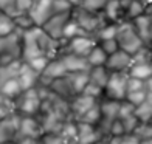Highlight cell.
<instances>
[{"mask_svg": "<svg viewBox=\"0 0 152 144\" xmlns=\"http://www.w3.org/2000/svg\"><path fill=\"white\" fill-rule=\"evenodd\" d=\"M144 12H146V2L144 0H132L126 14H124V20H134L137 17L143 16Z\"/></svg>", "mask_w": 152, "mask_h": 144, "instance_id": "cell-30", "label": "cell"}, {"mask_svg": "<svg viewBox=\"0 0 152 144\" xmlns=\"http://www.w3.org/2000/svg\"><path fill=\"white\" fill-rule=\"evenodd\" d=\"M99 121H101V108H99V101H98V104H95L78 122H84V124H90V126H98Z\"/></svg>", "mask_w": 152, "mask_h": 144, "instance_id": "cell-33", "label": "cell"}, {"mask_svg": "<svg viewBox=\"0 0 152 144\" xmlns=\"http://www.w3.org/2000/svg\"><path fill=\"white\" fill-rule=\"evenodd\" d=\"M51 59H48V57H44V56H40V57H34V59H31V60H28V64L31 68L36 73H39V74H42L44 73V70L47 68V65H48V62H50Z\"/></svg>", "mask_w": 152, "mask_h": 144, "instance_id": "cell-41", "label": "cell"}, {"mask_svg": "<svg viewBox=\"0 0 152 144\" xmlns=\"http://www.w3.org/2000/svg\"><path fill=\"white\" fill-rule=\"evenodd\" d=\"M34 2H36V0H17L16 2V16H19V14H30Z\"/></svg>", "mask_w": 152, "mask_h": 144, "instance_id": "cell-46", "label": "cell"}, {"mask_svg": "<svg viewBox=\"0 0 152 144\" xmlns=\"http://www.w3.org/2000/svg\"><path fill=\"white\" fill-rule=\"evenodd\" d=\"M68 79L72 82V87L76 95H81L84 88L88 84V71H81V73H70Z\"/></svg>", "mask_w": 152, "mask_h": 144, "instance_id": "cell-28", "label": "cell"}, {"mask_svg": "<svg viewBox=\"0 0 152 144\" xmlns=\"http://www.w3.org/2000/svg\"><path fill=\"white\" fill-rule=\"evenodd\" d=\"M78 36H88V34H86L84 31H82V30L79 28V25L70 17V20L67 22L65 28H64V34H62V42H68V40H72V39L78 37Z\"/></svg>", "mask_w": 152, "mask_h": 144, "instance_id": "cell-31", "label": "cell"}, {"mask_svg": "<svg viewBox=\"0 0 152 144\" xmlns=\"http://www.w3.org/2000/svg\"><path fill=\"white\" fill-rule=\"evenodd\" d=\"M76 124H78V140H76V144H96L104 138L96 126L84 124V122H76Z\"/></svg>", "mask_w": 152, "mask_h": 144, "instance_id": "cell-15", "label": "cell"}, {"mask_svg": "<svg viewBox=\"0 0 152 144\" xmlns=\"http://www.w3.org/2000/svg\"><path fill=\"white\" fill-rule=\"evenodd\" d=\"M95 104H98V101L93 99V98H90V96H87V95H84V93L76 95L75 98L68 102V108H70V118H72L73 121L78 122Z\"/></svg>", "mask_w": 152, "mask_h": 144, "instance_id": "cell-11", "label": "cell"}, {"mask_svg": "<svg viewBox=\"0 0 152 144\" xmlns=\"http://www.w3.org/2000/svg\"><path fill=\"white\" fill-rule=\"evenodd\" d=\"M56 14L54 11V0H36L30 11V17L36 26H42L51 16Z\"/></svg>", "mask_w": 152, "mask_h": 144, "instance_id": "cell-9", "label": "cell"}, {"mask_svg": "<svg viewBox=\"0 0 152 144\" xmlns=\"http://www.w3.org/2000/svg\"><path fill=\"white\" fill-rule=\"evenodd\" d=\"M109 2L110 0H82L79 6H82L84 9L92 11V12H102Z\"/></svg>", "mask_w": 152, "mask_h": 144, "instance_id": "cell-37", "label": "cell"}, {"mask_svg": "<svg viewBox=\"0 0 152 144\" xmlns=\"http://www.w3.org/2000/svg\"><path fill=\"white\" fill-rule=\"evenodd\" d=\"M62 50H64V42L51 39L39 26H34V28L22 34V60L23 62H28V60L34 57H40V56L54 59L61 56Z\"/></svg>", "mask_w": 152, "mask_h": 144, "instance_id": "cell-1", "label": "cell"}, {"mask_svg": "<svg viewBox=\"0 0 152 144\" xmlns=\"http://www.w3.org/2000/svg\"><path fill=\"white\" fill-rule=\"evenodd\" d=\"M98 44L93 36H78L68 42H64V50L62 53H70L79 57H87L92 48Z\"/></svg>", "mask_w": 152, "mask_h": 144, "instance_id": "cell-7", "label": "cell"}, {"mask_svg": "<svg viewBox=\"0 0 152 144\" xmlns=\"http://www.w3.org/2000/svg\"><path fill=\"white\" fill-rule=\"evenodd\" d=\"M16 31V25L11 16H6L3 12H0V37L8 36V34Z\"/></svg>", "mask_w": 152, "mask_h": 144, "instance_id": "cell-36", "label": "cell"}, {"mask_svg": "<svg viewBox=\"0 0 152 144\" xmlns=\"http://www.w3.org/2000/svg\"><path fill=\"white\" fill-rule=\"evenodd\" d=\"M44 135L42 126L36 116H20V126H19V138H40Z\"/></svg>", "mask_w": 152, "mask_h": 144, "instance_id": "cell-14", "label": "cell"}, {"mask_svg": "<svg viewBox=\"0 0 152 144\" xmlns=\"http://www.w3.org/2000/svg\"><path fill=\"white\" fill-rule=\"evenodd\" d=\"M48 88H50V92L53 95L59 96L61 99H64L67 102H70L76 96L73 87H72V82H70V79H68V74H67V76H64V78H59L56 81H53Z\"/></svg>", "mask_w": 152, "mask_h": 144, "instance_id": "cell-16", "label": "cell"}, {"mask_svg": "<svg viewBox=\"0 0 152 144\" xmlns=\"http://www.w3.org/2000/svg\"><path fill=\"white\" fill-rule=\"evenodd\" d=\"M146 90H148V93H152V78L146 81Z\"/></svg>", "mask_w": 152, "mask_h": 144, "instance_id": "cell-52", "label": "cell"}, {"mask_svg": "<svg viewBox=\"0 0 152 144\" xmlns=\"http://www.w3.org/2000/svg\"><path fill=\"white\" fill-rule=\"evenodd\" d=\"M40 143L42 144H65V141L62 140V136L56 132H48L40 136Z\"/></svg>", "mask_w": 152, "mask_h": 144, "instance_id": "cell-45", "label": "cell"}, {"mask_svg": "<svg viewBox=\"0 0 152 144\" xmlns=\"http://www.w3.org/2000/svg\"><path fill=\"white\" fill-rule=\"evenodd\" d=\"M99 108H101V119L113 121V119L118 118L120 101H113V99L102 98V99L99 101Z\"/></svg>", "mask_w": 152, "mask_h": 144, "instance_id": "cell-20", "label": "cell"}, {"mask_svg": "<svg viewBox=\"0 0 152 144\" xmlns=\"http://www.w3.org/2000/svg\"><path fill=\"white\" fill-rule=\"evenodd\" d=\"M72 19L79 25V28L86 34L93 36V37H95V34L99 31L101 26L104 23H107L104 16H102V12H92V11L84 9L82 6H73Z\"/></svg>", "mask_w": 152, "mask_h": 144, "instance_id": "cell-4", "label": "cell"}, {"mask_svg": "<svg viewBox=\"0 0 152 144\" xmlns=\"http://www.w3.org/2000/svg\"><path fill=\"white\" fill-rule=\"evenodd\" d=\"M121 121H123L124 130H126L127 135H132V133L135 132V129L138 127V124H140V121H138V118H137L135 115L127 116V118H124V119H121Z\"/></svg>", "mask_w": 152, "mask_h": 144, "instance_id": "cell-47", "label": "cell"}, {"mask_svg": "<svg viewBox=\"0 0 152 144\" xmlns=\"http://www.w3.org/2000/svg\"><path fill=\"white\" fill-rule=\"evenodd\" d=\"M109 78H110V71L106 67H93V68H90V71H88V81H90L92 84L101 87V88L106 87Z\"/></svg>", "mask_w": 152, "mask_h": 144, "instance_id": "cell-25", "label": "cell"}, {"mask_svg": "<svg viewBox=\"0 0 152 144\" xmlns=\"http://www.w3.org/2000/svg\"><path fill=\"white\" fill-rule=\"evenodd\" d=\"M16 2L17 0H0V12L6 16H16Z\"/></svg>", "mask_w": 152, "mask_h": 144, "instance_id": "cell-44", "label": "cell"}, {"mask_svg": "<svg viewBox=\"0 0 152 144\" xmlns=\"http://www.w3.org/2000/svg\"><path fill=\"white\" fill-rule=\"evenodd\" d=\"M16 143L17 144H42L40 138H25V136H20Z\"/></svg>", "mask_w": 152, "mask_h": 144, "instance_id": "cell-51", "label": "cell"}, {"mask_svg": "<svg viewBox=\"0 0 152 144\" xmlns=\"http://www.w3.org/2000/svg\"><path fill=\"white\" fill-rule=\"evenodd\" d=\"M130 22H132L135 31L138 33V36H140L143 39V42L148 45L151 42V22H149V17L146 14H143L140 17L130 20Z\"/></svg>", "mask_w": 152, "mask_h": 144, "instance_id": "cell-21", "label": "cell"}, {"mask_svg": "<svg viewBox=\"0 0 152 144\" xmlns=\"http://www.w3.org/2000/svg\"><path fill=\"white\" fill-rule=\"evenodd\" d=\"M138 90H146V82L129 76V79H127V93L138 92Z\"/></svg>", "mask_w": 152, "mask_h": 144, "instance_id": "cell-48", "label": "cell"}, {"mask_svg": "<svg viewBox=\"0 0 152 144\" xmlns=\"http://www.w3.org/2000/svg\"><path fill=\"white\" fill-rule=\"evenodd\" d=\"M82 93L87 95V96H90V98H93V99H96V101H101L102 98H104V88L92 84L90 81H88V84H87V87L84 88V92H82Z\"/></svg>", "mask_w": 152, "mask_h": 144, "instance_id": "cell-40", "label": "cell"}, {"mask_svg": "<svg viewBox=\"0 0 152 144\" xmlns=\"http://www.w3.org/2000/svg\"><path fill=\"white\" fill-rule=\"evenodd\" d=\"M22 34L16 30L8 36L0 37V67L22 60Z\"/></svg>", "mask_w": 152, "mask_h": 144, "instance_id": "cell-3", "label": "cell"}, {"mask_svg": "<svg viewBox=\"0 0 152 144\" xmlns=\"http://www.w3.org/2000/svg\"><path fill=\"white\" fill-rule=\"evenodd\" d=\"M127 74L130 78L140 79L146 82L148 79L152 78V62H141V64H132L129 68Z\"/></svg>", "mask_w": 152, "mask_h": 144, "instance_id": "cell-22", "label": "cell"}, {"mask_svg": "<svg viewBox=\"0 0 152 144\" xmlns=\"http://www.w3.org/2000/svg\"><path fill=\"white\" fill-rule=\"evenodd\" d=\"M19 126H20V115L12 113L6 118L0 119V144L8 141L19 140Z\"/></svg>", "mask_w": 152, "mask_h": 144, "instance_id": "cell-10", "label": "cell"}, {"mask_svg": "<svg viewBox=\"0 0 152 144\" xmlns=\"http://www.w3.org/2000/svg\"><path fill=\"white\" fill-rule=\"evenodd\" d=\"M98 45L104 50V53L107 54V56H110V54H113L120 50L118 47V42H116V39H109V40H101V42H98Z\"/></svg>", "mask_w": 152, "mask_h": 144, "instance_id": "cell-43", "label": "cell"}, {"mask_svg": "<svg viewBox=\"0 0 152 144\" xmlns=\"http://www.w3.org/2000/svg\"><path fill=\"white\" fill-rule=\"evenodd\" d=\"M22 87H20L17 78H12V79H8L5 81L2 85H0V93L5 95L6 98H10L12 101H16L20 95H22Z\"/></svg>", "mask_w": 152, "mask_h": 144, "instance_id": "cell-24", "label": "cell"}, {"mask_svg": "<svg viewBox=\"0 0 152 144\" xmlns=\"http://www.w3.org/2000/svg\"><path fill=\"white\" fill-rule=\"evenodd\" d=\"M16 102V113L20 116H37L42 107V98L39 95L37 87L22 92V95L14 101Z\"/></svg>", "mask_w": 152, "mask_h": 144, "instance_id": "cell-5", "label": "cell"}, {"mask_svg": "<svg viewBox=\"0 0 152 144\" xmlns=\"http://www.w3.org/2000/svg\"><path fill=\"white\" fill-rule=\"evenodd\" d=\"M110 144H140V140L134 135H124L120 138H109Z\"/></svg>", "mask_w": 152, "mask_h": 144, "instance_id": "cell-49", "label": "cell"}, {"mask_svg": "<svg viewBox=\"0 0 152 144\" xmlns=\"http://www.w3.org/2000/svg\"><path fill=\"white\" fill-rule=\"evenodd\" d=\"M96 144H110V141H109V138H102L101 141H98Z\"/></svg>", "mask_w": 152, "mask_h": 144, "instance_id": "cell-54", "label": "cell"}, {"mask_svg": "<svg viewBox=\"0 0 152 144\" xmlns=\"http://www.w3.org/2000/svg\"><path fill=\"white\" fill-rule=\"evenodd\" d=\"M130 67H132V56L123 50L110 54L106 62V68L110 73H127Z\"/></svg>", "mask_w": 152, "mask_h": 144, "instance_id": "cell-13", "label": "cell"}, {"mask_svg": "<svg viewBox=\"0 0 152 144\" xmlns=\"http://www.w3.org/2000/svg\"><path fill=\"white\" fill-rule=\"evenodd\" d=\"M115 39L118 42L120 50L126 51L130 56H134L137 51H140L146 45L143 42V39L138 36V33L135 31L130 20H123V22L118 23V33H116Z\"/></svg>", "mask_w": 152, "mask_h": 144, "instance_id": "cell-2", "label": "cell"}, {"mask_svg": "<svg viewBox=\"0 0 152 144\" xmlns=\"http://www.w3.org/2000/svg\"><path fill=\"white\" fill-rule=\"evenodd\" d=\"M135 110H137V107H135V105H132L130 102H127L126 99L121 101V102H120L118 119H124V118H127V116H132V115H135Z\"/></svg>", "mask_w": 152, "mask_h": 144, "instance_id": "cell-42", "label": "cell"}, {"mask_svg": "<svg viewBox=\"0 0 152 144\" xmlns=\"http://www.w3.org/2000/svg\"><path fill=\"white\" fill-rule=\"evenodd\" d=\"M102 16H104L106 22L109 23H120L124 20V11L121 9L120 0H110L106 5L104 11H102Z\"/></svg>", "mask_w": 152, "mask_h": 144, "instance_id": "cell-19", "label": "cell"}, {"mask_svg": "<svg viewBox=\"0 0 152 144\" xmlns=\"http://www.w3.org/2000/svg\"><path fill=\"white\" fill-rule=\"evenodd\" d=\"M107 54L104 53V50L96 44L93 48H92V51L88 53V56L86 57L87 59V62L88 65H90V68L93 67H106V62H107Z\"/></svg>", "mask_w": 152, "mask_h": 144, "instance_id": "cell-26", "label": "cell"}, {"mask_svg": "<svg viewBox=\"0 0 152 144\" xmlns=\"http://www.w3.org/2000/svg\"><path fill=\"white\" fill-rule=\"evenodd\" d=\"M59 135L62 136V140L65 141V144H76V140H78V124L73 119H67L64 121Z\"/></svg>", "mask_w": 152, "mask_h": 144, "instance_id": "cell-23", "label": "cell"}, {"mask_svg": "<svg viewBox=\"0 0 152 144\" xmlns=\"http://www.w3.org/2000/svg\"><path fill=\"white\" fill-rule=\"evenodd\" d=\"M64 76H67V70H65L64 64H62L61 57L58 56V57H54V59H51L50 62H48V65H47V68L44 70V73L40 74L37 85L50 87V84H51L53 81H56L59 78H64Z\"/></svg>", "mask_w": 152, "mask_h": 144, "instance_id": "cell-12", "label": "cell"}, {"mask_svg": "<svg viewBox=\"0 0 152 144\" xmlns=\"http://www.w3.org/2000/svg\"><path fill=\"white\" fill-rule=\"evenodd\" d=\"M135 116L140 122H152V93H148V98L144 99V102L137 107Z\"/></svg>", "mask_w": 152, "mask_h": 144, "instance_id": "cell-27", "label": "cell"}, {"mask_svg": "<svg viewBox=\"0 0 152 144\" xmlns=\"http://www.w3.org/2000/svg\"><path fill=\"white\" fill-rule=\"evenodd\" d=\"M127 73H110V78L104 87V98L113 101H124L127 95Z\"/></svg>", "mask_w": 152, "mask_h": 144, "instance_id": "cell-6", "label": "cell"}, {"mask_svg": "<svg viewBox=\"0 0 152 144\" xmlns=\"http://www.w3.org/2000/svg\"><path fill=\"white\" fill-rule=\"evenodd\" d=\"M59 57H61L62 64H64V67H65L67 74L81 73V71H90V65H88L86 57H79V56H75V54H70V53H62Z\"/></svg>", "mask_w": 152, "mask_h": 144, "instance_id": "cell-17", "label": "cell"}, {"mask_svg": "<svg viewBox=\"0 0 152 144\" xmlns=\"http://www.w3.org/2000/svg\"><path fill=\"white\" fill-rule=\"evenodd\" d=\"M73 9V5L67 0H54V11L58 12H70Z\"/></svg>", "mask_w": 152, "mask_h": 144, "instance_id": "cell-50", "label": "cell"}, {"mask_svg": "<svg viewBox=\"0 0 152 144\" xmlns=\"http://www.w3.org/2000/svg\"><path fill=\"white\" fill-rule=\"evenodd\" d=\"M39 78H40L39 73L34 71L26 62H22V67H20L19 74H17V81H19V84H20V87H22L23 92L25 90H30V88L37 87Z\"/></svg>", "mask_w": 152, "mask_h": 144, "instance_id": "cell-18", "label": "cell"}, {"mask_svg": "<svg viewBox=\"0 0 152 144\" xmlns=\"http://www.w3.org/2000/svg\"><path fill=\"white\" fill-rule=\"evenodd\" d=\"M2 144H17L16 141H8V143H2Z\"/></svg>", "mask_w": 152, "mask_h": 144, "instance_id": "cell-56", "label": "cell"}, {"mask_svg": "<svg viewBox=\"0 0 152 144\" xmlns=\"http://www.w3.org/2000/svg\"><path fill=\"white\" fill-rule=\"evenodd\" d=\"M151 2H152V0H151Z\"/></svg>", "mask_w": 152, "mask_h": 144, "instance_id": "cell-57", "label": "cell"}, {"mask_svg": "<svg viewBox=\"0 0 152 144\" xmlns=\"http://www.w3.org/2000/svg\"><path fill=\"white\" fill-rule=\"evenodd\" d=\"M12 20H14V25H16V30L20 31V33H25L28 31L31 28H34V22L33 19L30 17V14H19V16H14L12 17Z\"/></svg>", "mask_w": 152, "mask_h": 144, "instance_id": "cell-34", "label": "cell"}, {"mask_svg": "<svg viewBox=\"0 0 152 144\" xmlns=\"http://www.w3.org/2000/svg\"><path fill=\"white\" fill-rule=\"evenodd\" d=\"M16 113V102L0 93V119Z\"/></svg>", "mask_w": 152, "mask_h": 144, "instance_id": "cell-35", "label": "cell"}, {"mask_svg": "<svg viewBox=\"0 0 152 144\" xmlns=\"http://www.w3.org/2000/svg\"><path fill=\"white\" fill-rule=\"evenodd\" d=\"M23 60H16V62H11L8 65H2L0 67V85L3 84L5 81L12 79V78H17L19 70L22 67Z\"/></svg>", "mask_w": 152, "mask_h": 144, "instance_id": "cell-29", "label": "cell"}, {"mask_svg": "<svg viewBox=\"0 0 152 144\" xmlns=\"http://www.w3.org/2000/svg\"><path fill=\"white\" fill-rule=\"evenodd\" d=\"M146 47H148V50H149V53H151V57H152V40H151Z\"/></svg>", "mask_w": 152, "mask_h": 144, "instance_id": "cell-55", "label": "cell"}, {"mask_svg": "<svg viewBox=\"0 0 152 144\" xmlns=\"http://www.w3.org/2000/svg\"><path fill=\"white\" fill-rule=\"evenodd\" d=\"M67 2H70V3L73 5V6H79L82 0H67Z\"/></svg>", "mask_w": 152, "mask_h": 144, "instance_id": "cell-53", "label": "cell"}, {"mask_svg": "<svg viewBox=\"0 0 152 144\" xmlns=\"http://www.w3.org/2000/svg\"><path fill=\"white\" fill-rule=\"evenodd\" d=\"M127 135L126 130H124V126H123V121L121 119H113L110 122V127H109V136L107 138H120V136H124Z\"/></svg>", "mask_w": 152, "mask_h": 144, "instance_id": "cell-38", "label": "cell"}, {"mask_svg": "<svg viewBox=\"0 0 152 144\" xmlns=\"http://www.w3.org/2000/svg\"><path fill=\"white\" fill-rule=\"evenodd\" d=\"M72 17V11L70 12H58V14L51 16L47 22L40 26L44 30V33H47L48 36L54 40H62V34H64V28L67 22Z\"/></svg>", "mask_w": 152, "mask_h": 144, "instance_id": "cell-8", "label": "cell"}, {"mask_svg": "<svg viewBox=\"0 0 152 144\" xmlns=\"http://www.w3.org/2000/svg\"><path fill=\"white\" fill-rule=\"evenodd\" d=\"M116 33H118V23H104L99 28V31L95 34L96 42H101V40H109V39H115Z\"/></svg>", "mask_w": 152, "mask_h": 144, "instance_id": "cell-32", "label": "cell"}, {"mask_svg": "<svg viewBox=\"0 0 152 144\" xmlns=\"http://www.w3.org/2000/svg\"><path fill=\"white\" fill-rule=\"evenodd\" d=\"M148 98V90H138V92H130L126 95V101L130 102L132 105L138 107V105H141L144 99Z\"/></svg>", "mask_w": 152, "mask_h": 144, "instance_id": "cell-39", "label": "cell"}]
</instances>
